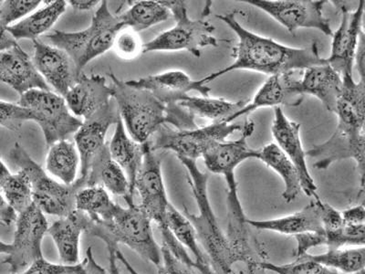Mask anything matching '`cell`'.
Segmentation results:
<instances>
[{
    "mask_svg": "<svg viewBox=\"0 0 365 274\" xmlns=\"http://www.w3.org/2000/svg\"><path fill=\"white\" fill-rule=\"evenodd\" d=\"M178 158L187 168L198 208V214L185 208L184 215L195 228L212 274H266L262 264L268 260V253L251 233L249 223L227 224L224 233L208 197L207 173L200 171L197 160Z\"/></svg>",
    "mask_w": 365,
    "mask_h": 274,
    "instance_id": "1",
    "label": "cell"
},
{
    "mask_svg": "<svg viewBox=\"0 0 365 274\" xmlns=\"http://www.w3.org/2000/svg\"><path fill=\"white\" fill-rule=\"evenodd\" d=\"M236 14L234 11L217 16L239 39L234 51V63L198 80L201 84L210 83L237 70L257 71L273 76L327 64L326 59L319 55L317 42H312L308 48H292L280 44L272 39L262 37L244 28L237 21Z\"/></svg>",
    "mask_w": 365,
    "mask_h": 274,
    "instance_id": "2",
    "label": "cell"
},
{
    "mask_svg": "<svg viewBox=\"0 0 365 274\" xmlns=\"http://www.w3.org/2000/svg\"><path fill=\"white\" fill-rule=\"evenodd\" d=\"M109 77L112 80L113 98L133 141L148 142L160 127L168 123L177 130L197 128L195 117L179 104L169 107L149 91L130 86L113 73Z\"/></svg>",
    "mask_w": 365,
    "mask_h": 274,
    "instance_id": "3",
    "label": "cell"
},
{
    "mask_svg": "<svg viewBox=\"0 0 365 274\" xmlns=\"http://www.w3.org/2000/svg\"><path fill=\"white\" fill-rule=\"evenodd\" d=\"M335 113L338 125L330 138L316 145L306 156L317 159L314 168L324 171L335 162L353 159L360 177V197L364 200L365 174L364 96L346 91L339 98Z\"/></svg>",
    "mask_w": 365,
    "mask_h": 274,
    "instance_id": "4",
    "label": "cell"
},
{
    "mask_svg": "<svg viewBox=\"0 0 365 274\" xmlns=\"http://www.w3.org/2000/svg\"><path fill=\"white\" fill-rule=\"evenodd\" d=\"M151 223L140 206L135 204L126 208L118 206L112 220H91L86 234L102 240L106 246L117 248L122 243L159 267L162 263L161 247L155 240Z\"/></svg>",
    "mask_w": 365,
    "mask_h": 274,
    "instance_id": "5",
    "label": "cell"
},
{
    "mask_svg": "<svg viewBox=\"0 0 365 274\" xmlns=\"http://www.w3.org/2000/svg\"><path fill=\"white\" fill-rule=\"evenodd\" d=\"M125 28L119 16L113 15L108 2L103 0L89 28L78 32L54 31L44 39L51 46L67 52L81 73L91 61L113 47L117 34Z\"/></svg>",
    "mask_w": 365,
    "mask_h": 274,
    "instance_id": "6",
    "label": "cell"
},
{
    "mask_svg": "<svg viewBox=\"0 0 365 274\" xmlns=\"http://www.w3.org/2000/svg\"><path fill=\"white\" fill-rule=\"evenodd\" d=\"M135 189L141 198L140 207L145 212L150 220L158 224L161 231L163 244L181 262L194 269V260L169 230L168 211L170 203L166 195L163 179L161 160L150 148L148 142L143 143V163L137 174Z\"/></svg>",
    "mask_w": 365,
    "mask_h": 274,
    "instance_id": "7",
    "label": "cell"
},
{
    "mask_svg": "<svg viewBox=\"0 0 365 274\" xmlns=\"http://www.w3.org/2000/svg\"><path fill=\"white\" fill-rule=\"evenodd\" d=\"M170 11L175 21L174 28L168 29L143 45V54L151 51H187L195 57L201 56V49L217 47L218 40L214 37L215 27L204 19L211 12L212 2L207 1L203 11V18H189L187 5L182 0L162 1Z\"/></svg>",
    "mask_w": 365,
    "mask_h": 274,
    "instance_id": "8",
    "label": "cell"
},
{
    "mask_svg": "<svg viewBox=\"0 0 365 274\" xmlns=\"http://www.w3.org/2000/svg\"><path fill=\"white\" fill-rule=\"evenodd\" d=\"M9 158L19 171L27 174L34 202L44 214L63 218L76 210V195L81 188L86 187V177H80L71 185L54 181L19 143H16L9 152Z\"/></svg>",
    "mask_w": 365,
    "mask_h": 274,
    "instance_id": "9",
    "label": "cell"
},
{
    "mask_svg": "<svg viewBox=\"0 0 365 274\" xmlns=\"http://www.w3.org/2000/svg\"><path fill=\"white\" fill-rule=\"evenodd\" d=\"M255 130V123L247 120L242 125L241 136L235 141L217 143L208 150L203 156L205 166L214 174L222 175L227 187V220H246L242 204L239 196L235 171L241 163L247 159L257 158V149L251 148L247 143Z\"/></svg>",
    "mask_w": 365,
    "mask_h": 274,
    "instance_id": "10",
    "label": "cell"
},
{
    "mask_svg": "<svg viewBox=\"0 0 365 274\" xmlns=\"http://www.w3.org/2000/svg\"><path fill=\"white\" fill-rule=\"evenodd\" d=\"M241 130L242 126L234 123H214L191 130H174L165 125L160 127L148 143L152 151L169 150L177 156L197 160L203 158L213 146L226 141L228 136Z\"/></svg>",
    "mask_w": 365,
    "mask_h": 274,
    "instance_id": "11",
    "label": "cell"
},
{
    "mask_svg": "<svg viewBox=\"0 0 365 274\" xmlns=\"http://www.w3.org/2000/svg\"><path fill=\"white\" fill-rule=\"evenodd\" d=\"M18 104L34 112L48 146L66 140L83 126V122L71 113L64 97L52 91H29L22 94Z\"/></svg>",
    "mask_w": 365,
    "mask_h": 274,
    "instance_id": "12",
    "label": "cell"
},
{
    "mask_svg": "<svg viewBox=\"0 0 365 274\" xmlns=\"http://www.w3.org/2000/svg\"><path fill=\"white\" fill-rule=\"evenodd\" d=\"M11 253L3 263L11 274H21L37 260L43 259L42 240L48 228L45 214L34 202L31 207L18 214Z\"/></svg>",
    "mask_w": 365,
    "mask_h": 274,
    "instance_id": "13",
    "label": "cell"
},
{
    "mask_svg": "<svg viewBox=\"0 0 365 274\" xmlns=\"http://www.w3.org/2000/svg\"><path fill=\"white\" fill-rule=\"evenodd\" d=\"M260 9L294 35L299 29H318L332 37L330 21L324 16L325 0H242Z\"/></svg>",
    "mask_w": 365,
    "mask_h": 274,
    "instance_id": "14",
    "label": "cell"
},
{
    "mask_svg": "<svg viewBox=\"0 0 365 274\" xmlns=\"http://www.w3.org/2000/svg\"><path fill=\"white\" fill-rule=\"evenodd\" d=\"M274 120L272 132L276 145L291 160L301 178L302 192L308 197L318 200L317 186L312 178L306 161V152L303 149L301 139V125L289 120L285 116L282 107L274 109Z\"/></svg>",
    "mask_w": 365,
    "mask_h": 274,
    "instance_id": "15",
    "label": "cell"
},
{
    "mask_svg": "<svg viewBox=\"0 0 365 274\" xmlns=\"http://www.w3.org/2000/svg\"><path fill=\"white\" fill-rule=\"evenodd\" d=\"M364 6L365 1L361 0L354 11L341 6V21L337 31L332 34L331 55L326 61L341 76L353 75L355 52L364 31Z\"/></svg>",
    "mask_w": 365,
    "mask_h": 274,
    "instance_id": "16",
    "label": "cell"
},
{
    "mask_svg": "<svg viewBox=\"0 0 365 274\" xmlns=\"http://www.w3.org/2000/svg\"><path fill=\"white\" fill-rule=\"evenodd\" d=\"M120 119L119 108L113 98L109 103L88 117L81 128L75 133L74 140L81 160L80 177H87L94 156L106 145L104 139L107 131L110 126L116 125Z\"/></svg>",
    "mask_w": 365,
    "mask_h": 274,
    "instance_id": "17",
    "label": "cell"
},
{
    "mask_svg": "<svg viewBox=\"0 0 365 274\" xmlns=\"http://www.w3.org/2000/svg\"><path fill=\"white\" fill-rule=\"evenodd\" d=\"M34 45L32 61L36 68L46 83H50L58 96L64 97L81 77L73 59L63 50L44 42L35 40Z\"/></svg>",
    "mask_w": 365,
    "mask_h": 274,
    "instance_id": "18",
    "label": "cell"
},
{
    "mask_svg": "<svg viewBox=\"0 0 365 274\" xmlns=\"http://www.w3.org/2000/svg\"><path fill=\"white\" fill-rule=\"evenodd\" d=\"M303 71H291V73L273 75L269 76L260 89L257 91L253 100L249 102L233 116L227 121L232 123L235 120L247 116L254 111L266 107L299 106L304 96L299 91V73Z\"/></svg>",
    "mask_w": 365,
    "mask_h": 274,
    "instance_id": "19",
    "label": "cell"
},
{
    "mask_svg": "<svg viewBox=\"0 0 365 274\" xmlns=\"http://www.w3.org/2000/svg\"><path fill=\"white\" fill-rule=\"evenodd\" d=\"M128 86L149 91L159 101L169 107L178 106L189 94L195 91L201 96H210L211 88L201 84L198 81L192 80L182 71H170L164 73L149 75L138 81H126Z\"/></svg>",
    "mask_w": 365,
    "mask_h": 274,
    "instance_id": "20",
    "label": "cell"
},
{
    "mask_svg": "<svg viewBox=\"0 0 365 274\" xmlns=\"http://www.w3.org/2000/svg\"><path fill=\"white\" fill-rule=\"evenodd\" d=\"M0 83L8 84L21 96L31 90L51 91L32 59L19 44L0 52Z\"/></svg>",
    "mask_w": 365,
    "mask_h": 274,
    "instance_id": "21",
    "label": "cell"
},
{
    "mask_svg": "<svg viewBox=\"0 0 365 274\" xmlns=\"http://www.w3.org/2000/svg\"><path fill=\"white\" fill-rule=\"evenodd\" d=\"M71 112L88 118L113 99V90L102 75H81L77 83L64 96Z\"/></svg>",
    "mask_w": 365,
    "mask_h": 274,
    "instance_id": "22",
    "label": "cell"
},
{
    "mask_svg": "<svg viewBox=\"0 0 365 274\" xmlns=\"http://www.w3.org/2000/svg\"><path fill=\"white\" fill-rule=\"evenodd\" d=\"M90 223L86 213L75 210L48 228L47 235L54 241L61 263L73 265L80 263L81 236L86 233Z\"/></svg>",
    "mask_w": 365,
    "mask_h": 274,
    "instance_id": "23",
    "label": "cell"
},
{
    "mask_svg": "<svg viewBox=\"0 0 365 274\" xmlns=\"http://www.w3.org/2000/svg\"><path fill=\"white\" fill-rule=\"evenodd\" d=\"M342 86L341 75L328 64L306 68L299 80L302 96L317 98L326 110L331 113H335Z\"/></svg>",
    "mask_w": 365,
    "mask_h": 274,
    "instance_id": "24",
    "label": "cell"
},
{
    "mask_svg": "<svg viewBox=\"0 0 365 274\" xmlns=\"http://www.w3.org/2000/svg\"><path fill=\"white\" fill-rule=\"evenodd\" d=\"M322 201L318 198L305 206L302 210L288 216L265 220H247L251 228L273 231L283 235L315 233L324 230L322 220Z\"/></svg>",
    "mask_w": 365,
    "mask_h": 274,
    "instance_id": "25",
    "label": "cell"
},
{
    "mask_svg": "<svg viewBox=\"0 0 365 274\" xmlns=\"http://www.w3.org/2000/svg\"><path fill=\"white\" fill-rule=\"evenodd\" d=\"M86 179V187L99 186L110 193L125 198L128 207L135 205L130 195L129 181L125 173L110 156L107 143L94 156Z\"/></svg>",
    "mask_w": 365,
    "mask_h": 274,
    "instance_id": "26",
    "label": "cell"
},
{
    "mask_svg": "<svg viewBox=\"0 0 365 274\" xmlns=\"http://www.w3.org/2000/svg\"><path fill=\"white\" fill-rule=\"evenodd\" d=\"M112 158L122 168L129 181L130 195L133 198L137 174L143 158V143H138L126 135L122 118L116 123L115 132L109 146Z\"/></svg>",
    "mask_w": 365,
    "mask_h": 274,
    "instance_id": "27",
    "label": "cell"
},
{
    "mask_svg": "<svg viewBox=\"0 0 365 274\" xmlns=\"http://www.w3.org/2000/svg\"><path fill=\"white\" fill-rule=\"evenodd\" d=\"M257 159L260 160L282 178L285 186L282 198L287 203L294 201L302 192L301 178L294 165L279 146L276 143H270L262 148L257 149Z\"/></svg>",
    "mask_w": 365,
    "mask_h": 274,
    "instance_id": "28",
    "label": "cell"
},
{
    "mask_svg": "<svg viewBox=\"0 0 365 274\" xmlns=\"http://www.w3.org/2000/svg\"><path fill=\"white\" fill-rule=\"evenodd\" d=\"M66 6L67 2L64 0H56L22 19L17 24L9 26L8 31L16 41L23 39L32 41L37 40L38 37L47 32L57 22L66 11Z\"/></svg>",
    "mask_w": 365,
    "mask_h": 274,
    "instance_id": "29",
    "label": "cell"
},
{
    "mask_svg": "<svg viewBox=\"0 0 365 274\" xmlns=\"http://www.w3.org/2000/svg\"><path fill=\"white\" fill-rule=\"evenodd\" d=\"M168 225L178 243L193 255L195 270L200 274H212L210 264L200 246V241L193 225L172 204L168 208Z\"/></svg>",
    "mask_w": 365,
    "mask_h": 274,
    "instance_id": "30",
    "label": "cell"
},
{
    "mask_svg": "<svg viewBox=\"0 0 365 274\" xmlns=\"http://www.w3.org/2000/svg\"><path fill=\"white\" fill-rule=\"evenodd\" d=\"M250 101L230 102L223 98H210V96L197 97L188 96L179 106L187 110L195 117L207 118L214 123H227V121L243 108Z\"/></svg>",
    "mask_w": 365,
    "mask_h": 274,
    "instance_id": "31",
    "label": "cell"
},
{
    "mask_svg": "<svg viewBox=\"0 0 365 274\" xmlns=\"http://www.w3.org/2000/svg\"><path fill=\"white\" fill-rule=\"evenodd\" d=\"M80 161V156L73 143L63 140L51 146L46 165L47 171L55 178L65 185H71L77 181Z\"/></svg>",
    "mask_w": 365,
    "mask_h": 274,
    "instance_id": "32",
    "label": "cell"
},
{
    "mask_svg": "<svg viewBox=\"0 0 365 274\" xmlns=\"http://www.w3.org/2000/svg\"><path fill=\"white\" fill-rule=\"evenodd\" d=\"M170 15V11L162 1L142 0L132 2L131 8L118 16L126 28L132 29L138 34L158 23L168 21Z\"/></svg>",
    "mask_w": 365,
    "mask_h": 274,
    "instance_id": "33",
    "label": "cell"
},
{
    "mask_svg": "<svg viewBox=\"0 0 365 274\" xmlns=\"http://www.w3.org/2000/svg\"><path fill=\"white\" fill-rule=\"evenodd\" d=\"M302 257L341 273L357 274L364 272L365 267L364 246L353 249H328L325 253L305 254Z\"/></svg>",
    "mask_w": 365,
    "mask_h": 274,
    "instance_id": "34",
    "label": "cell"
},
{
    "mask_svg": "<svg viewBox=\"0 0 365 274\" xmlns=\"http://www.w3.org/2000/svg\"><path fill=\"white\" fill-rule=\"evenodd\" d=\"M76 210L83 212L93 221H109L119 205L110 200L108 192L99 186L81 188L76 195Z\"/></svg>",
    "mask_w": 365,
    "mask_h": 274,
    "instance_id": "35",
    "label": "cell"
},
{
    "mask_svg": "<svg viewBox=\"0 0 365 274\" xmlns=\"http://www.w3.org/2000/svg\"><path fill=\"white\" fill-rule=\"evenodd\" d=\"M0 191L17 214H21L34 204L31 181L24 171H19L17 174L9 176Z\"/></svg>",
    "mask_w": 365,
    "mask_h": 274,
    "instance_id": "36",
    "label": "cell"
},
{
    "mask_svg": "<svg viewBox=\"0 0 365 274\" xmlns=\"http://www.w3.org/2000/svg\"><path fill=\"white\" fill-rule=\"evenodd\" d=\"M262 267L266 272L276 274H344L303 257L298 258L294 263L282 265H277L267 260L262 264Z\"/></svg>",
    "mask_w": 365,
    "mask_h": 274,
    "instance_id": "37",
    "label": "cell"
},
{
    "mask_svg": "<svg viewBox=\"0 0 365 274\" xmlns=\"http://www.w3.org/2000/svg\"><path fill=\"white\" fill-rule=\"evenodd\" d=\"M26 121L36 122L35 114L31 109L0 101V126H4L11 131H19Z\"/></svg>",
    "mask_w": 365,
    "mask_h": 274,
    "instance_id": "38",
    "label": "cell"
},
{
    "mask_svg": "<svg viewBox=\"0 0 365 274\" xmlns=\"http://www.w3.org/2000/svg\"><path fill=\"white\" fill-rule=\"evenodd\" d=\"M141 39L130 28L123 29L117 34L113 47L116 54L123 60H133L143 52Z\"/></svg>",
    "mask_w": 365,
    "mask_h": 274,
    "instance_id": "39",
    "label": "cell"
},
{
    "mask_svg": "<svg viewBox=\"0 0 365 274\" xmlns=\"http://www.w3.org/2000/svg\"><path fill=\"white\" fill-rule=\"evenodd\" d=\"M41 3L37 0H6L0 6V21L9 27L12 22L34 11Z\"/></svg>",
    "mask_w": 365,
    "mask_h": 274,
    "instance_id": "40",
    "label": "cell"
},
{
    "mask_svg": "<svg viewBox=\"0 0 365 274\" xmlns=\"http://www.w3.org/2000/svg\"><path fill=\"white\" fill-rule=\"evenodd\" d=\"M162 263L158 267L159 274H194L193 269L181 262L168 247L161 246Z\"/></svg>",
    "mask_w": 365,
    "mask_h": 274,
    "instance_id": "41",
    "label": "cell"
},
{
    "mask_svg": "<svg viewBox=\"0 0 365 274\" xmlns=\"http://www.w3.org/2000/svg\"><path fill=\"white\" fill-rule=\"evenodd\" d=\"M75 264L66 265V264H54L48 263L47 260L41 259L32 264L29 269L21 274H73Z\"/></svg>",
    "mask_w": 365,
    "mask_h": 274,
    "instance_id": "42",
    "label": "cell"
},
{
    "mask_svg": "<svg viewBox=\"0 0 365 274\" xmlns=\"http://www.w3.org/2000/svg\"><path fill=\"white\" fill-rule=\"evenodd\" d=\"M73 274H110L96 262L93 249L88 248L86 256L81 262L75 264Z\"/></svg>",
    "mask_w": 365,
    "mask_h": 274,
    "instance_id": "43",
    "label": "cell"
},
{
    "mask_svg": "<svg viewBox=\"0 0 365 274\" xmlns=\"http://www.w3.org/2000/svg\"><path fill=\"white\" fill-rule=\"evenodd\" d=\"M344 223L351 225L365 224V210L364 204L356 205L341 211Z\"/></svg>",
    "mask_w": 365,
    "mask_h": 274,
    "instance_id": "44",
    "label": "cell"
},
{
    "mask_svg": "<svg viewBox=\"0 0 365 274\" xmlns=\"http://www.w3.org/2000/svg\"><path fill=\"white\" fill-rule=\"evenodd\" d=\"M18 214L5 200L0 191V226H9L17 220Z\"/></svg>",
    "mask_w": 365,
    "mask_h": 274,
    "instance_id": "45",
    "label": "cell"
},
{
    "mask_svg": "<svg viewBox=\"0 0 365 274\" xmlns=\"http://www.w3.org/2000/svg\"><path fill=\"white\" fill-rule=\"evenodd\" d=\"M354 64H356L358 73L360 75V80H364L365 73V36L364 31L361 32L359 42L355 52Z\"/></svg>",
    "mask_w": 365,
    "mask_h": 274,
    "instance_id": "46",
    "label": "cell"
},
{
    "mask_svg": "<svg viewBox=\"0 0 365 274\" xmlns=\"http://www.w3.org/2000/svg\"><path fill=\"white\" fill-rule=\"evenodd\" d=\"M16 45H18L17 41L9 34L8 27L0 21V52L9 50Z\"/></svg>",
    "mask_w": 365,
    "mask_h": 274,
    "instance_id": "47",
    "label": "cell"
},
{
    "mask_svg": "<svg viewBox=\"0 0 365 274\" xmlns=\"http://www.w3.org/2000/svg\"><path fill=\"white\" fill-rule=\"evenodd\" d=\"M68 3L76 11H90V9L99 4L100 2L93 1V0H91V1H87V0H70Z\"/></svg>",
    "mask_w": 365,
    "mask_h": 274,
    "instance_id": "48",
    "label": "cell"
},
{
    "mask_svg": "<svg viewBox=\"0 0 365 274\" xmlns=\"http://www.w3.org/2000/svg\"><path fill=\"white\" fill-rule=\"evenodd\" d=\"M118 248V247H117ZM116 247L107 246L109 253V273L110 274H120L118 266H117V258L115 255Z\"/></svg>",
    "mask_w": 365,
    "mask_h": 274,
    "instance_id": "49",
    "label": "cell"
},
{
    "mask_svg": "<svg viewBox=\"0 0 365 274\" xmlns=\"http://www.w3.org/2000/svg\"><path fill=\"white\" fill-rule=\"evenodd\" d=\"M115 255L117 260H119L120 262L123 263V265L125 267V269L129 274H140L135 268H133L132 264L129 263V260L126 259V257L123 255L122 251H120L118 248H116L115 249Z\"/></svg>",
    "mask_w": 365,
    "mask_h": 274,
    "instance_id": "50",
    "label": "cell"
},
{
    "mask_svg": "<svg viewBox=\"0 0 365 274\" xmlns=\"http://www.w3.org/2000/svg\"><path fill=\"white\" fill-rule=\"evenodd\" d=\"M11 175V171H9V168H6L4 163L0 160V188H1L2 185L4 184L6 179H8Z\"/></svg>",
    "mask_w": 365,
    "mask_h": 274,
    "instance_id": "51",
    "label": "cell"
},
{
    "mask_svg": "<svg viewBox=\"0 0 365 274\" xmlns=\"http://www.w3.org/2000/svg\"><path fill=\"white\" fill-rule=\"evenodd\" d=\"M11 243H6L4 241L0 240V254H5V255H9V254L11 253Z\"/></svg>",
    "mask_w": 365,
    "mask_h": 274,
    "instance_id": "52",
    "label": "cell"
},
{
    "mask_svg": "<svg viewBox=\"0 0 365 274\" xmlns=\"http://www.w3.org/2000/svg\"><path fill=\"white\" fill-rule=\"evenodd\" d=\"M364 273H364V272H361V273H357V274H364Z\"/></svg>",
    "mask_w": 365,
    "mask_h": 274,
    "instance_id": "53",
    "label": "cell"
},
{
    "mask_svg": "<svg viewBox=\"0 0 365 274\" xmlns=\"http://www.w3.org/2000/svg\"><path fill=\"white\" fill-rule=\"evenodd\" d=\"M2 2H3V1H1V0H0V6H1V5H2Z\"/></svg>",
    "mask_w": 365,
    "mask_h": 274,
    "instance_id": "54",
    "label": "cell"
}]
</instances>
